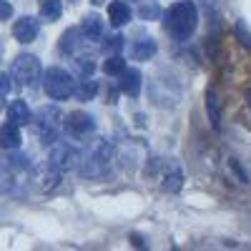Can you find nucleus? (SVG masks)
I'll list each match as a JSON object with an SVG mask.
<instances>
[{
	"label": "nucleus",
	"instance_id": "nucleus-1",
	"mask_svg": "<svg viewBox=\"0 0 251 251\" xmlns=\"http://www.w3.org/2000/svg\"><path fill=\"white\" fill-rule=\"evenodd\" d=\"M199 25V10L191 0H181L174 3L166 13V28L176 40H188Z\"/></svg>",
	"mask_w": 251,
	"mask_h": 251
},
{
	"label": "nucleus",
	"instance_id": "nucleus-2",
	"mask_svg": "<svg viewBox=\"0 0 251 251\" xmlns=\"http://www.w3.org/2000/svg\"><path fill=\"white\" fill-rule=\"evenodd\" d=\"M43 88H46V93H48L53 100H68V98L75 93V83H73V78H71L68 71L53 66V68H48L46 75H43Z\"/></svg>",
	"mask_w": 251,
	"mask_h": 251
},
{
	"label": "nucleus",
	"instance_id": "nucleus-3",
	"mask_svg": "<svg viewBox=\"0 0 251 251\" xmlns=\"http://www.w3.org/2000/svg\"><path fill=\"white\" fill-rule=\"evenodd\" d=\"M111 163H113V146L108 141H100L96 146V151H91V156L86 158V163H83V176H103L108 169H111Z\"/></svg>",
	"mask_w": 251,
	"mask_h": 251
},
{
	"label": "nucleus",
	"instance_id": "nucleus-4",
	"mask_svg": "<svg viewBox=\"0 0 251 251\" xmlns=\"http://www.w3.org/2000/svg\"><path fill=\"white\" fill-rule=\"evenodd\" d=\"M40 73H43V68H40V60L35 55H18L13 60V78L20 86H33Z\"/></svg>",
	"mask_w": 251,
	"mask_h": 251
},
{
	"label": "nucleus",
	"instance_id": "nucleus-5",
	"mask_svg": "<svg viewBox=\"0 0 251 251\" xmlns=\"http://www.w3.org/2000/svg\"><path fill=\"white\" fill-rule=\"evenodd\" d=\"M58 118H60V111L53 108V106H46L35 113V131L40 136L43 143H53L55 136H58Z\"/></svg>",
	"mask_w": 251,
	"mask_h": 251
},
{
	"label": "nucleus",
	"instance_id": "nucleus-6",
	"mask_svg": "<svg viewBox=\"0 0 251 251\" xmlns=\"http://www.w3.org/2000/svg\"><path fill=\"white\" fill-rule=\"evenodd\" d=\"M80 161V153L73 149L71 143H55L50 149V156H48V163L55 166L58 171H68L73 166H78Z\"/></svg>",
	"mask_w": 251,
	"mask_h": 251
},
{
	"label": "nucleus",
	"instance_id": "nucleus-7",
	"mask_svg": "<svg viewBox=\"0 0 251 251\" xmlns=\"http://www.w3.org/2000/svg\"><path fill=\"white\" fill-rule=\"evenodd\" d=\"M13 35H15V40H20V43H33V40L38 38V20L30 18V15L18 18L13 23Z\"/></svg>",
	"mask_w": 251,
	"mask_h": 251
},
{
	"label": "nucleus",
	"instance_id": "nucleus-8",
	"mask_svg": "<svg viewBox=\"0 0 251 251\" xmlns=\"http://www.w3.org/2000/svg\"><path fill=\"white\" fill-rule=\"evenodd\" d=\"M66 128H68L71 136H86L93 128V118L88 113H83V111H73L66 121Z\"/></svg>",
	"mask_w": 251,
	"mask_h": 251
},
{
	"label": "nucleus",
	"instance_id": "nucleus-9",
	"mask_svg": "<svg viewBox=\"0 0 251 251\" xmlns=\"http://www.w3.org/2000/svg\"><path fill=\"white\" fill-rule=\"evenodd\" d=\"M18 146H20V126H15L13 121L3 123L0 126V149L13 151Z\"/></svg>",
	"mask_w": 251,
	"mask_h": 251
},
{
	"label": "nucleus",
	"instance_id": "nucleus-10",
	"mask_svg": "<svg viewBox=\"0 0 251 251\" xmlns=\"http://www.w3.org/2000/svg\"><path fill=\"white\" fill-rule=\"evenodd\" d=\"M181 183H183L181 166L176 161H171L169 166H166V174H163V191L174 194V191H178V188H181Z\"/></svg>",
	"mask_w": 251,
	"mask_h": 251
},
{
	"label": "nucleus",
	"instance_id": "nucleus-11",
	"mask_svg": "<svg viewBox=\"0 0 251 251\" xmlns=\"http://www.w3.org/2000/svg\"><path fill=\"white\" fill-rule=\"evenodd\" d=\"M108 18H111V23L113 25H126L131 20V8L123 3V0H113V3L108 5Z\"/></svg>",
	"mask_w": 251,
	"mask_h": 251
},
{
	"label": "nucleus",
	"instance_id": "nucleus-12",
	"mask_svg": "<svg viewBox=\"0 0 251 251\" xmlns=\"http://www.w3.org/2000/svg\"><path fill=\"white\" fill-rule=\"evenodd\" d=\"M8 118L15 123V126H25L30 123V108L25 100H13L8 106Z\"/></svg>",
	"mask_w": 251,
	"mask_h": 251
},
{
	"label": "nucleus",
	"instance_id": "nucleus-13",
	"mask_svg": "<svg viewBox=\"0 0 251 251\" xmlns=\"http://www.w3.org/2000/svg\"><path fill=\"white\" fill-rule=\"evenodd\" d=\"M206 113H208V121H211L214 128H219L221 126V100L214 88H208V93H206Z\"/></svg>",
	"mask_w": 251,
	"mask_h": 251
},
{
	"label": "nucleus",
	"instance_id": "nucleus-14",
	"mask_svg": "<svg viewBox=\"0 0 251 251\" xmlns=\"http://www.w3.org/2000/svg\"><path fill=\"white\" fill-rule=\"evenodd\" d=\"M121 88L126 96H131L136 98L141 93V73L138 71H123V83H121Z\"/></svg>",
	"mask_w": 251,
	"mask_h": 251
},
{
	"label": "nucleus",
	"instance_id": "nucleus-15",
	"mask_svg": "<svg viewBox=\"0 0 251 251\" xmlns=\"http://www.w3.org/2000/svg\"><path fill=\"white\" fill-rule=\"evenodd\" d=\"M80 33L86 35L88 40H98L103 35V23H100V18L98 15H88L86 20H83V25H80Z\"/></svg>",
	"mask_w": 251,
	"mask_h": 251
},
{
	"label": "nucleus",
	"instance_id": "nucleus-16",
	"mask_svg": "<svg viewBox=\"0 0 251 251\" xmlns=\"http://www.w3.org/2000/svg\"><path fill=\"white\" fill-rule=\"evenodd\" d=\"M131 53H133L136 60H149V58H153V53H156V40H151V38L138 40V43H133Z\"/></svg>",
	"mask_w": 251,
	"mask_h": 251
},
{
	"label": "nucleus",
	"instance_id": "nucleus-17",
	"mask_svg": "<svg viewBox=\"0 0 251 251\" xmlns=\"http://www.w3.org/2000/svg\"><path fill=\"white\" fill-rule=\"evenodd\" d=\"M58 183V169L55 166H43V169H38V186L40 188H50Z\"/></svg>",
	"mask_w": 251,
	"mask_h": 251
},
{
	"label": "nucleus",
	"instance_id": "nucleus-18",
	"mask_svg": "<svg viewBox=\"0 0 251 251\" xmlns=\"http://www.w3.org/2000/svg\"><path fill=\"white\" fill-rule=\"evenodd\" d=\"M63 13V3L60 0H40V15L46 20H58Z\"/></svg>",
	"mask_w": 251,
	"mask_h": 251
},
{
	"label": "nucleus",
	"instance_id": "nucleus-19",
	"mask_svg": "<svg viewBox=\"0 0 251 251\" xmlns=\"http://www.w3.org/2000/svg\"><path fill=\"white\" fill-rule=\"evenodd\" d=\"M103 71H106L108 75H118V73L126 71V60H123L121 55H111V58L106 60V66H103Z\"/></svg>",
	"mask_w": 251,
	"mask_h": 251
},
{
	"label": "nucleus",
	"instance_id": "nucleus-20",
	"mask_svg": "<svg viewBox=\"0 0 251 251\" xmlns=\"http://www.w3.org/2000/svg\"><path fill=\"white\" fill-rule=\"evenodd\" d=\"M13 188V171L5 163H0V194H8Z\"/></svg>",
	"mask_w": 251,
	"mask_h": 251
},
{
	"label": "nucleus",
	"instance_id": "nucleus-21",
	"mask_svg": "<svg viewBox=\"0 0 251 251\" xmlns=\"http://www.w3.org/2000/svg\"><path fill=\"white\" fill-rule=\"evenodd\" d=\"M96 91H98L96 80H91V75H86V80L80 83V91H78V96H80L83 100H88V98H93V96H96Z\"/></svg>",
	"mask_w": 251,
	"mask_h": 251
},
{
	"label": "nucleus",
	"instance_id": "nucleus-22",
	"mask_svg": "<svg viewBox=\"0 0 251 251\" xmlns=\"http://www.w3.org/2000/svg\"><path fill=\"white\" fill-rule=\"evenodd\" d=\"M78 30H68L66 35H63V40H60V50L63 53H73V48H75V43H78Z\"/></svg>",
	"mask_w": 251,
	"mask_h": 251
},
{
	"label": "nucleus",
	"instance_id": "nucleus-23",
	"mask_svg": "<svg viewBox=\"0 0 251 251\" xmlns=\"http://www.w3.org/2000/svg\"><path fill=\"white\" fill-rule=\"evenodd\" d=\"M75 66H78V71H80L83 75H93V71H96V63H93L88 55H80V58L75 60Z\"/></svg>",
	"mask_w": 251,
	"mask_h": 251
},
{
	"label": "nucleus",
	"instance_id": "nucleus-24",
	"mask_svg": "<svg viewBox=\"0 0 251 251\" xmlns=\"http://www.w3.org/2000/svg\"><path fill=\"white\" fill-rule=\"evenodd\" d=\"M236 33H239V38H241V43L251 50V35H249V30H246V25H244V23H239V25H236Z\"/></svg>",
	"mask_w": 251,
	"mask_h": 251
},
{
	"label": "nucleus",
	"instance_id": "nucleus-25",
	"mask_svg": "<svg viewBox=\"0 0 251 251\" xmlns=\"http://www.w3.org/2000/svg\"><path fill=\"white\" fill-rule=\"evenodd\" d=\"M8 93H10V78H8V75H3V73H0V96L5 98Z\"/></svg>",
	"mask_w": 251,
	"mask_h": 251
},
{
	"label": "nucleus",
	"instance_id": "nucleus-26",
	"mask_svg": "<svg viewBox=\"0 0 251 251\" xmlns=\"http://www.w3.org/2000/svg\"><path fill=\"white\" fill-rule=\"evenodd\" d=\"M10 15H13V8H10L8 3H0V18L5 20V18H10Z\"/></svg>",
	"mask_w": 251,
	"mask_h": 251
},
{
	"label": "nucleus",
	"instance_id": "nucleus-27",
	"mask_svg": "<svg viewBox=\"0 0 251 251\" xmlns=\"http://www.w3.org/2000/svg\"><path fill=\"white\" fill-rule=\"evenodd\" d=\"M121 40H123L121 35H116V38H111V43H108V48H113V50H118V48H121Z\"/></svg>",
	"mask_w": 251,
	"mask_h": 251
},
{
	"label": "nucleus",
	"instance_id": "nucleus-28",
	"mask_svg": "<svg viewBox=\"0 0 251 251\" xmlns=\"http://www.w3.org/2000/svg\"><path fill=\"white\" fill-rule=\"evenodd\" d=\"M244 98H246V106H249V111H251V88L244 91Z\"/></svg>",
	"mask_w": 251,
	"mask_h": 251
},
{
	"label": "nucleus",
	"instance_id": "nucleus-29",
	"mask_svg": "<svg viewBox=\"0 0 251 251\" xmlns=\"http://www.w3.org/2000/svg\"><path fill=\"white\" fill-rule=\"evenodd\" d=\"M0 108H3V96H0Z\"/></svg>",
	"mask_w": 251,
	"mask_h": 251
}]
</instances>
